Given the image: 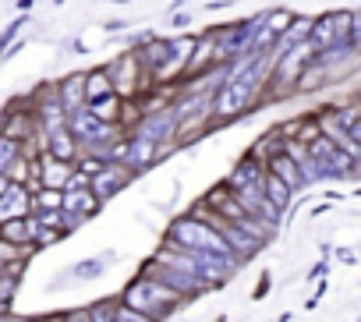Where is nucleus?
Returning a JSON list of instances; mask_svg holds the SVG:
<instances>
[{
	"instance_id": "1",
	"label": "nucleus",
	"mask_w": 361,
	"mask_h": 322,
	"mask_svg": "<svg viewBox=\"0 0 361 322\" xmlns=\"http://www.w3.org/2000/svg\"><path fill=\"white\" fill-rule=\"evenodd\" d=\"M117 301L128 304L131 311L145 315L149 322H166L180 304H185L170 287H163V283H159L156 276H149V273H138L135 280H128Z\"/></svg>"
},
{
	"instance_id": "2",
	"label": "nucleus",
	"mask_w": 361,
	"mask_h": 322,
	"mask_svg": "<svg viewBox=\"0 0 361 322\" xmlns=\"http://www.w3.org/2000/svg\"><path fill=\"white\" fill-rule=\"evenodd\" d=\"M68 131L75 135L78 142V152H89V156H99L106 163V149L124 138V128L121 124H110V120H96L89 110H78L68 117Z\"/></svg>"
},
{
	"instance_id": "3",
	"label": "nucleus",
	"mask_w": 361,
	"mask_h": 322,
	"mask_svg": "<svg viewBox=\"0 0 361 322\" xmlns=\"http://www.w3.org/2000/svg\"><path fill=\"white\" fill-rule=\"evenodd\" d=\"M163 241H170V244H177V248H185V252H231L227 241H224L206 220H199L195 213H185V216L170 220Z\"/></svg>"
},
{
	"instance_id": "4",
	"label": "nucleus",
	"mask_w": 361,
	"mask_h": 322,
	"mask_svg": "<svg viewBox=\"0 0 361 322\" xmlns=\"http://www.w3.org/2000/svg\"><path fill=\"white\" fill-rule=\"evenodd\" d=\"M103 71H106V78H110V89H114L121 99H135L138 92H145V89L152 85V82L145 78V71L138 68V61H135L131 50H121L114 61L103 64Z\"/></svg>"
},
{
	"instance_id": "5",
	"label": "nucleus",
	"mask_w": 361,
	"mask_h": 322,
	"mask_svg": "<svg viewBox=\"0 0 361 322\" xmlns=\"http://www.w3.org/2000/svg\"><path fill=\"white\" fill-rule=\"evenodd\" d=\"M259 22H262V11L252 15V18H245V22H234V25L216 29V64H227L234 57H245L248 54V43H252V36L259 29Z\"/></svg>"
},
{
	"instance_id": "6",
	"label": "nucleus",
	"mask_w": 361,
	"mask_h": 322,
	"mask_svg": "<svg viewBox=\"0 0 361 322\" xmlns=\"http://www.w3.org/2000/svg\"><path fill=\"white\" fill-rule=\"evenodd\" d=\"M0 135L15 138V142H22V145L43 138L39 120H36V113H32V106H29V96H25V99H15V103L4 110V117H0Z\"/></svg>"
},
{
	"instance_id": "7",
	"label": "nucleus",
	"mask_w": 361,
	"mask_h": 322,
	"mask_svg": "<svg viewBox=\"0 0 361 322\" xmlns=\"http://www.w3.org/2000/svg\"><path fill=\"white\" fill-rule=\"evenodd\" d=\"M173 113H170V106H159V110H149V113H138L135 120H131V128H128V135H138V138H149V142H156V145H166V142H173Z\"/></svg>"
},
{
	"instance_id": "8",
	"label": "nucleus",
	"mask_w": 361,
	"mask_h": 322,
	"mask_svg": "<svg viewBox=\"0 0 361 322\" xmlns=\"http://www.w3.org/2000/svg\"><path fill=\"white\" fill-rule=\"evenodd\" d=\"M209 68H216V29H209V32L195 36V43H192V50H188L185 64H180V78H177V82L199 78V75H206Z\"/></svg>"
},
{
	"instance_id": "9",
	"label": "nucleus",
	"mask_w": 361,
	"mask_h": 322,
	"mask_svg": "<svg viewBox=\"0 0 361 322\" xmlns=\"http://www.w3.org/2000/svg\"><path fill=\"white\" fill-rule=\"evenodd\" d=\"M121 163L138 178V174H145V171H152L159 163V145L149 142V138H138V135H128L124 131V159H121Z\"/></svg>"
},
{
	"instance_id": "10",
	"label": "nucleus",
	"mask_w": 361,
	"mask_h": 322,
	"mask_svg": "<svg viewBox=\"0 0 361 322\" xmlns=\"http://www.w3.org/2000/svg\"><path fill=\"white\" fill-rule=\"evenodd\" d=\"M131 181H135V174H131L124 163H103V167L89 178V188H92V195H96L99 202H106V199H114L117 192H124Z\"/></svg>"
},
{
	"instance_id": "11",
	"label": "nucleus",
	"mask_w": 361,
	"mask_h": 322,
	"mask_svg": "<svg viewBox=\"0 0 361 322\" xmlns=\"http://www.w3.org/2000/svg\"><path fill=\"white\" fill-rule=\"evenodd\" d=\"M234 192V199L241 202V209L245 213H252V216H259V220H266L269 227H280V209L266 199V192H262V181L259 185H241V188H231Z\"/></svg>"
},
{
	"instance_id": "12",
	"label": "nucleus",
	"mask_w": 361,
	"mask_h": 322,
	"mask_svg": "<svg viewBox=\"0 0 361 322\" xmlns=\"http://www.w3.org/2000/svg\"><path fill=\"white\" fill-rule=\"evenodd\" d=\"M61 209L71 213V216H78V220H92L103 209V202L92 195L89 185H78V188L68 185V188H61Z\"/></svg>"
},
{
	"instance_id": "13",
	"label": "nucleus",
	"mask_w": 361,
	"mask_h": 322,
	"mask_svg": "<svg viewBox=\"0 0 361 322\" xmlns=\"http://www.w3.org/2000/svg\"><path fill=\"white\" fill-rule=\"evenodd\" d=\"M71 171H75V163H64V159H57V156H50V152H39V156H36V181H39V188L61 192V188L68 185Z\"/></svg>"
},
{
	"instance_id": "14",
	"label": "nucleus",
	"mask_w": 361,
	"mask_h": 322,
	"mask_svg": "<svg viewBox=\"0 0 361 322\" xmlns=\"http://www.w3.org/2000/svg\"><path fill=\"white\" fill-rule=\"evenodd\" d=\"M32 213V188L29 185H8L0 192V223L4 220H18V216H29Z\"/></svg>"
},
{
	"instance_id": "15",
	"label": "nucleus",
	"mask_w": 361,
	"mask_h": 322,
	"mask_svg": "<svg viewBox=\"0 0 361 322\" xmlns=\"http://www.w3.org/2000/svg\"><path fill=\"white\" fill-rule=\"evenodd\" d=\"M54 92H57V103L64 106V113H68V117H71V113H78V110H85L82 71H71V75H64V78L54 85Z\"/></svg>"
},
{
	"instance_id": "16",
	"label": "nucleus",
	"mask_w": 361,
	"mask_h": 322,
	"mask_svg": "<svg viewBox=\"0 0 361 322\" xmlns=\"http://www.w3.org/2000/svg\"><path fill=\"white\" fill-rule=\"evenodd\" d=\"M43 152H50V156L64 159V163H75V156H78V142H75V135L68 131V124L43 131Z\"/></svg>"
},
{
	"instance_id": "17",
	"label": "nucleus",
	"mask_w": 361,
	"mask_h": 322,
	"mask_svg": "<svg viewBox=\"0 0 361 322\" xmlns=\"http://www.w3.org/2000/svg\"><path fill=\"white\" fill-rule=\"evenodd\" d=\"M202 206H209L216 216H224V220H231V223H238V220L245 216L241 202L234 199V192H231L227 185H216V188H209V192H206V199H202Z\"/></svg>"
},
{
	"instance_id": "18",
	"label": "nucleus",
	"mask_w": 361,
	"mask_h": 322,
	"mask_svg": "<svg viewBox=\"0 0 361 322\" xmlns=\"http://www.w3.org/2000/svg\"><path fill=\"white\" fill-rule=\"evenodd\" d=\"M333 85V78H329V71H326V64H319L315 57L308 61V68L298 75V82H294V96H315V92H326Z\"/></svg>"
},
{
	"instance_id": "19",
	"label": "nucleus",
	"mask_w": 361,
	"mask_h": 322,
	"mask_svg": "<svg viewBox=\"0 0 361 322\" xmlns=\"http://www.w3.org/2000/svg\"><path fill=\"white\" fill-rule=\"evenodd\" d=\"M262 167H266V171H269L273 178H280V181H283L287 188H294V192L301 188V174H298V163H294V159H290V156H287L283 149H280V152H273V156L266 159Z\"/></svg>"
},
{
	"instance_id": "20",
	"label": "nucleus",
	"mask_w": 361,
	"mask_h": 322,
	"mask_svg": "<svg viewBox=\"0 0 361 322\" xmlns=\"http://www.w3.org/2000/svg\"><path fill=\"white\" fill-rule=\"evenodd\" d=\"M85 110L96 117V120H110V124H121V110H124V99L117 92H106V96H96L85 103Z\"/></svg>"
},
{
	"instance_id": "21",
	"label": "nucleus",
	"mask_w": 361,
	"mask_h": 322,
	"mask_svg": "<svg viewBox=\"0 0 361 322\" xmlns=\"http://www.w3.org/2000/svg\"><path fill=\"white\" fill-rule=\"evenodd\" d=\"M262 174H266V167L259 163V159H252V156H245L241 163L231 171V178L224 181L227 188H241V185H259L262 181Z\"/></svg>"
},
{
	"instance_id": "22",
	"label": "nucleus",
	"mask_w": 361,
	"mask_h": 322,
	"mask_svg": "<svg viewBox=\"0 0 361 322\" xmlns=\"http://www.w3.org/2000/svg\"><path fill=\"white\" fill-rule=\"evenodd\" d=\"M262 192H266V199L280 209V213H287L290 209V202H294V188H287L280 178H273L269 171L262 174Z\"/></svg>"
},
{
	"instance_id": "23",
	"label": "nucleus",
	"mask_w": 361,
	"mask_h": 322,
	"mask_svg": "<svg viewBox=\"0 0 361 322\" xmlns=\"http://www.w3.org/2000/svg\"><path fill=\"white\" fill-rule=\"evenodd\" d=\"M110 262H114V255H92V259H82V262H75L71 276H75V280H99V276L106 273Z\"/></svg>"
},
{
	"instance_id": "24",
	"label": "nucleus",
	"mask_w": 361,
	"mask_h": 322,
	"mask_svg": "<svg viewBox=\"0 0 361 322\" xmlns=\"http://www.w3.org/2000/svg\"><path fill=\"white\" fill-rule=\"evenodd\" d=\"M82 89H85V103H89V99H96V96L114 92V89H110V78H106V71H103V68L82 71Z\"/></svg>"
},
{
	"instance_id": "25",
	"label": "nucleus",
	"mask_w": 361,
	"mask_h": 322,
	"mask_svg": "<svg viewBox=\"0 0 361 322\" xmlns=\"http://www.w3.org/2000/svg\"><path fill=\"white\" fill-rule=\"evenodd\" d=\"M280 145H283V138L276 135V128H269L266 135H259V142L248 149V156H252V159H259V163H266V159H269L273 152H280Z\"/></svg>"
},
{
	"instance_id": "26",
	"label": "nucleus",
	"mask_w": 361,
	"mask_h": 322,
	"mask_svg": "<svg viewBox=\"0 0 361 322\" xmlns=\"http://www.w3.org/2000/svg\"><path fill=\"white\" fill-rule=\"evenodd\" d=\"M0 237H4V241H11V244H29L25 216H18V220H4V223H0Z\"/></svg>"
},
{
	"instance_id": "27",
	"label": "nucleus",
	"mask_w": 361,
	"mask_h": 322,
	"mask_svg": "<svg viewBox=\"0 0 361 322\" xmlns=\"http://www.w3.org/2000/svg\"><path fill=\"white\" fill-rule=\"evenodd\" d=\"M18 156H22V142H15V138H4V135H0V174H8V167L15 163Z\"/></svg>"
},
{
	"instance_id": "28",
	"label": "nucleus",
	"mask_w": 361,
	"mask_h": 322,
	"mask_svg": "<svg viewBox=\"0 0 361 322\" xmlns=\"http://www.w3.org/2000/svg\"><path fill=\"white\" fill-rule=\"evenodd\" d=\"M25 25H29V15L22 11V15H18V18H15V22H11V25H8L4 32H0V61H4V54H8V47H11L15 39H18V32H22Z\"/></svg>"
},
{
	"instance_id": "29",
	"label": "nucleus",
	"mask_w": 361,
	"mask_h": 322,
	"mask_svg": "<svg viewBox=\"0 0 361 322\" xmlns=\"http://www.w3.org/2000/svg\"><path fill=\"white\" fill-rule=\"evenodd\" d=\"M114 304H117V297H99V301H92L85 311H89L92 322H114Z\"/></svg>"
},
{
	"instance_id": "30",
	"label": "nucleus",
	"mask_w": 361,
	"mask_h": 322,
	"mask_svg": "<svg viewBox=\"0 0 361 322\" xmlns=\"http://www.w3.org/2000/svg\"><path fill=\"white\" fill-rule=\"evenodd\" d=\"M114 322H149V318H145V315H138V311H131L128 304H121V301H117V304H114Z\"/></svg>"
},
{
	"instance_id": "31",
	"label": "nucleus",
	"mask_w": 361,
	"mask_h": 322,
	"mask_svg": "<svg viewBox=\"0 0 361 322\" xmlns=\"http://www.w3.org/2000/svg\"><path fill=\"white\" fill-rule=\"evenodd\" d=\"M57 322H92V318H89V311H85V308H68V311H61V315H57Z\"/></svg>"
},
{
	"instance_id": "32",
	"label": "nucleus",
	"mask_w": 361,
	"mask_h": 322,
	"mask_svg": "<svg viewBox=\"0 0 361 322\" xmlns=\"http://www.w3.org/2000/svg\"><path fill=\"white\" fill-rule=\"evenodd\" d=\"M170 25H173L177 32H185V29L192 25V15H188V11H173V22H170Z\"/></svg>"
},
{
	"instance_id": "33",
	"label": "nucleus",
	"mask_w": 361,
	"mask_h": 322,
	"mask_svg": "<svg viewBox=\"0 0 361 322\" xmlns=\"http://www.w3.org/2000/svg\"><path fill=\"white\" fill-rule=\"evenodd\" d=\"M269 283H273V276H269V273H262V280H259V287H255V301H259V297H266Z\"/></svg>"
},
{
	"instance_id": "34",
	"label": "nucleus",
	"mask_w": 361,
	"mask_h": 322,
	"mask_svg": "<svg viewBox=\"0 0 361 322\" xmlns=\"http://www.w3.org/2000/svg\"><path fill=\"white\" fill-rule=\"evenodd\" d=\"M128 29V22L124 18H114V22H106V32H124Z\"/></svg>"
},
{
	"instance_id": "35",
	"label": "nucleus",
	"mask_w": 361,
	"mask_h": 322,
	"mask_svg": "<svg viewBox=\"0 0 361 322\" xmlns=\"http://www.w3.org/2000/svg\"><path fill=\"white\" fill-rule=\"evenodd\" d=\"M336 259H340V262H347V266H354V262H357V255H354V252H347V248H343V252H336Z\"/></svg>"
},
{
	"instance_id": "36",
	"label": "nucleus",
	"mask_w": 361,
	"mask_h": 322,
	"mask_svg": "<svg viewBox=\"0 0 361 322\" xmlns=\"http://www.w3.org/2000/svg\"><path fill=\"white\" fill-rule=\"evenodd\" d=\"M18 322H57V315H29V318H18Z\"/></svg>"
},
{
	"instance_id": "37",
	"label": "nucleus",
	"mask_w": 361,
	"mask_h": 322,
	"mask_svg": "<svg viewBox=\"0 0 361 322\" xmlns=\"http://www.w3.org/2000/svg\"><path fill=\"white\" fill-rule=\"evenodd\" d=\"M322 273H326V259H322V262H319V266H315V269H312V273H308V276H305V280H319V276H322Z\"/></svg>"
},
{
	"instance_id": "38",
	"label": "nucleus",
	"mask_w": 361,
	"mask_h": 322,
	"mask_svg": "<svg viewBox=\"0 0 361 322\" xmlns=\"http://www.w3.org/2000/svg\"><path fill=\"white\" fill-rule=\"evenodd\" d=\"M32 8V0H18V11H29Z\"/></svg>"
},
{
	"instance_id": "39",
	"label": "nucleus",
	"mask_w": 361,
	"mask_h": 322,
	"mask_svg": "<svg viewBox=\"0 0 361 322\" xmlns=\"http://www.w3.org/2000/svg\"><path fill=\"white\" fill-rule=\"evenodd\" d=\"M0 322H18V318H15L11 311H4V315H0Z\"/></svg>"
},
{
	"instance_id": "40",
	"label": "nucleus",
	"mask_w": 361,
	"mask_h": 322,
	"mask_svg": "<svg viewBox=\"0 0 361 322\" xmlns=\"http://www.w3.org/2000/svg\"><path fill=\"white\" fill-rule=\"evenodd\" d=\"M8 185H11V181H8V178H4V174H0V192H4V188H8Z\"/></svg>"
},
{
	"instance_id": "41",
	"label": "nucleus",
	"mask_w": 361,
	"mask_h": 322,
	"mask_svg": "<svg viewBox=\"0 0 361 322\" xmlns=\"http://www.w3.org/2000/svg\"><path fill=\"white\" fill-rule=\"evenodd\" d=\"M4 311H11V304H4V301H0V315H4Z\"/></svg>"
},
{
	"instance_id": "42",
	"label": "nucleus",
	"mask_w": 361,
	"mask_h": 322,
	"mask_svg": "<svg viewBox=\"0 0 361 322\" xmlns=\"http://www.w3.org/2000/svg\"><path fill=\"white\" fill-rule=\"evenodd\" d=\"M114 4H131V0H114Z\"/></svg>"
},
{
	"instance_id": "43",
	"label": "nucleus",
	"mask_w": 361,
	"mask_h": 322,
	"mask_svg": "<svg viewBox=\"0 0 361 322\" xmlns=\"http://www.w3.org/2000/svg\"><path fill=\"white\" fill-rule=\"evenodd\" d=\"M54 4H68V0H54Z\"/></svg>"
}]
</instances>
